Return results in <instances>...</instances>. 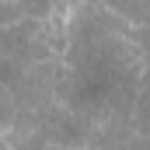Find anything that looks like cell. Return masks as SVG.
Segmentation results:
<instances>
[{
	"label": "cell",
	"instance_id": "obj_2",
	"mask_svg": "<svg viewBox=\"0 0 150 150\" xmlns=\"http://www.w3.org/2000/svg\"><path fill=\"white\" fill-rule=\"evenodd\" d=\"M84 136H87V126H84L80 119H70V122L56 126V143H67V147H77V143H84Z\"/></svg>",
	"mask_w": 150,
	"mask_h": 150
},
{
	"label": "cell",
	"instance_id": "obj_3",
	"mask_svg": "<svg viewBox=\"0 0 150 150\" xmlns=\"http://www.w3.org/2000/svg\"><path fill=\"white\" fill-rule=\"evenodd\" d=\"M32 14H49V0H32Z\"/></svg>",
	"mask_w": 150,
	"mask_h": 150
},
{
	"label": "cell",
	"instance_id": "obj_1",
	"mask_svg": "<svg viewBox=\"0 0 150 150\" xmlns=\"http://www.w3.org/2000/svg\"><path fill=\"white\" fill-rule=\"evenodd\" d=\"M112 11L119 14H126L129 21H136V25H147L150 21V0H105Z\"/></svg>",
	"mask_w": 150,
	"mask_h": 150
},
{
	"label": "cell",
	"instance_id": "obj_4",
	"mask_svg": "<svg viewBox=\"0 0 150 150\" xmlns=\"http://www.w3.org/2000/svg\"><path fill=\"white\" fill-rule=\"evenodd\" d=\"M143 49H147V56H150V32H147V38H143Z\"/></svg>",
	"mask_w": 150,
	"mask_h": 150
}]
</instances>
